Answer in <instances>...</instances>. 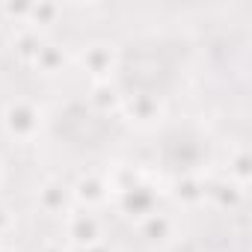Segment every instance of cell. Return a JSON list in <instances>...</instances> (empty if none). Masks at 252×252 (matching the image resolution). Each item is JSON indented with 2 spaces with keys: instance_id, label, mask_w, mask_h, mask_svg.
Instances as JSON below:
<instances>
[{
  "instance_id": "obj_2",
  "label": "cell",
  "mask_w": 252,
  "mask_h": 252,
  "mask_svg": "<svg viewBox=\"0 0 252 252\" xmlns=\"http://www.w3.org/2000/svg\"><path fill=\"white\" fill-rule=\"evenodd\" d=\"M68 240L80 249H89L95 243H101V222L95 214L89 211H80V214H71L68 217Z\"/></svg>"
},
{
  "instance_id": "obj_8",
  "label": "cell",
  "mask_w": 252,
  "mask_h": 252,
  "mask_svg": "<svg viewBox=\"0 0 252 252\" xmlns=\"http://www.w3.org/2000/svg\"><path fill=\"white\" fill-rule=\"evenodd\" d=\"M89 104L98 110V113H116L119 107H122V95H119V89L116 86H110L107 80L104 83H95L92 86V92H89Z\"/></svg>"
},
{
  "instance_id": "obj_1",
  "label": "cell",
  "mask_w": 252,
  "mask_h": 252,
  "mask_svg": "<svg viewBox=\"0 0 252 252\" xmlns=\"http://www.w3.org/2000/svg\"><path fill=\"white\" fill-rule=\"evenodd\" d=\"M3 125H6V134L18 143H30L36 140L39 128H42V113L33 101L27 98H15L6 104V113H3Z\"/></svg>"
},
{
  "instance_id": "obj_10",
  "label": "cell",
  "mask_w": 252,
  "mask_h": 252,
  "mask_svg": "<svg viewBox=\"0 0 252 252\" xmlns=\"http://www.w3.org/2000/svg\"><path fill=\"white\" fill-rule=\"evenodd\" d=\"M39 205H42V211H48V214H60V211H65V205H68V190H65L60 181H48V184H42V190H39Z\"/></svg>"
},
{
  "instance_id": "obj_14",
  "label": "cell",
  "mask_w": 252,
  "mask_h": 252,
  "mask_svg": "<svg viewBox=\"0 0 252 252\" xmlns=\"http://www.w3.org/2000/svg\"><path fill=\"white\" fill-rule=\"evenodd\" d=\"M246 178H249V155H246V149H237L228 158V181L243 190L246 187Z\"/></svg>"
},
{
  "instance_id": "obj_3",
  "label": "cell",
  "mask_w": 252,
  "mask_h": 252,
  "mask_svg": "<svg viewBox=\"0 0 252 252\" xmlns=\"http://www.w3.org/2000/svg\"><path fill=\"white\" fill-rule=\"evenodd\" d=\"M119 110H125L134 122H143V125H149V122H155L158 116H160V101H158V95H152V92H134V95H128V98H122V107Z\"/></svg>"
},
{
  "instance_id": "obj_6",
  "label": "cell",
  "mask_w": 252,
  "mask_h": 252,
  "mask_svg": "<svg viewBox=\"0 0 252 252\" xmlns=\"http://www.w3.org/2000/svg\"><path fill=\"white\" fill-rule=\"evenodd\" d=\"M122 208L128 211V214L149 217V214H155V211H152V208H155V193H152L149 187L137 184V187H131V190L122 193Z\"/></svg>"
},
{
  "instance_id": "obj_18",
  "label": "cell",
  "mask_w": 252,
  "mask_h": 252,
  "mask_svg": "<svg viewBox=\"0 0 252 252\" xmlns=\"http://www.w3.org/2000/svg\"><path fill=\"white\" fill-rule=\"evenodd\" d=\"M83 252H110L104 243H95V246H89V249H83Z\"/></svg>"
},
{
  "instance_id": "obj_9",
  "label": "cell",
  "mask_w": 252,
  "mask_h": 252,
  "mask_svg": "<svg viewBox=\"0 0 252 252\" xmlns=\"http://www.w3.org/2000/svg\"><path fill=\"white\" fill-rule=\"evenodd\" d=\"M12 48H15L18 60L33 63L36 54H39V48H42V36L36 33V27H21V30L15 33V39H12Z\"/></svg>"
},
{
  "instance_id": "obj_4",
  "label": "cell",
  "mask_w": 252,
  "mask_h": 252,
  "mask_svg": "<svg viewBox=\"0 0 252 252\" xmlns=\"http://www.w3.org/2000/svg\"><path fill=\"white\" fill-rule=\"evenodd\" d=\"M113 65H116V54H113L110 45H89V48L83 51V68H86L98 83H104V77L113 71Z\"/></svg>"
},
{
  "instance_id": "obj_12",
  "label": "cell",
  "mask_w": 252,
  "mask_h": 252,
  "mask_svg": "<svg viewBox=\"0 0 252 252\" xmlns=\"http://www.w3.org/2000/svg\"><path fill=\"white\" fill-rule=\"evenodd\" d=\"M175 196L184 202V205H199L205 199V181L199 175H181L175 181Z\"/></svg>"
},
{
  "instance_id": "obj_13",
  "label": "cell",
  "mask_w": 252,
  "mask_h": 252,
  "mask_svg": "<svg viewBox=\"0 0 252 252\" xmlns=\"http://www.w3.org/2000/svg\"><path fill=\"white\" fill-rule=\"evenodd\" d=\"M172 220L166 217V214H149L146 220H143V234L149 237V240H166V237H172Z\"/></svg>"
},
{
  "instance_id": "obj_7",
  "label": "cell",
  "mask_w": 252,
  "mask_h": 252,
  "mask_svg": "<svg viewBox=\"0 0 252 252\" xmlns=\"http://www.w3.org/2000/svg\"><path fill=\"white\" fill-rule=\"evenodd\" d=\"M33 65H36L42 74H57V71H63V65H65V51H63V45H57V42H42V48H39Z\"/></svg>"
},
{
  "instance_id": "obj_5",
  "label": "cell",
  "mask_w": 252,
  "mask_h": 252,
  "mask_svg": "<svg viewBox=\"0 0 252 252\" xmlns=\"http://www.w3.org/2000/svg\"><path fill=\"white\" fill-rule=\"evenodd\" d=\"M71 193H74V199L83 202V205H98V202H104V196H107V181L98 178L95 172H89V175H80V178H77V184H74Z\"/></svg>"
},
{
  "instance_id": "obj_17",
  "label": "cell",
  "mask_w": 252,
  "mask_h": 252,
  "mask_svg": "<svg viewBox=\"0 0 252 252\" xmlns=\"http://www.w3.org/2000/svg\"><path fill=\"white\" fill-rule=\"evenodd\" d=\"M42 252H65L60 243H48V246H42Z\"/></svg>"
},
{
  "instance_id": "obj_19",
  "label": "cell",
  "mask_w": 252,
  "mask_h": 252,
  "mask_svg": "<svg viewBox=\"0 0 252 252\" xmlns=\"http://www.w3.org/2000/svg\"><path fill=\"white\" fill-rule=\"evenodd\" d=\"M0 184H3V169H0Z\"/></svg>"
},
{
  "instance_id": "obj_16",
  "label": "cell",
  "mask_w": 252,
  "mask_h": 252,
  "mask_svg": "<svg viewBox=\"0 0 252 252\" xmlns=\"http://www.w3.org/2000/svg\"><path fill=\"white\" fill-rule=\"evenodd\" d=\"M9 225H12V214H9L3 205H0V234H3V231H9Z\"/></svg>"
},
{
  "instance_id": "obj_15",
  "label": "cell",
  "mask_w": 252,
  "mask_h": 252,
  "mask_svg": "<svg viewBox=\"0 0 252 252\" xmlns=\"http://www.w3.org/2000/svg\"><path fill=\"white\" fill-rule=\"evenodd\" d=\"M57 6H51V3H39V6H30V15L27 18H33V21H39V24H51L54 18H57Z\"/></svg>"
},
{
  "instance_id": "obj_11",
  "label": "cell",
  "mask_w": 252,
  "mask_h": 252,
  "mask_svg": "<svg viewBox=\"0 0 252 252\" xmlns=\"http://www.w3.org/2000/svg\"><path fill=\"white\" fill-rule=\"evenodd\" d=\"M205 196L208 199H214L220 208H237V202H240V196H243V190L240 187H234L228 178L225 181H217V184H205Z\"/></svg>"
}]
</instances>
